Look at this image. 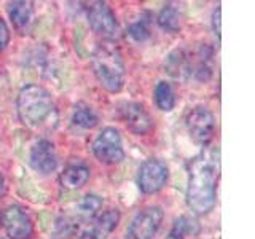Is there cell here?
Wrapping results in <instances>:
<instances>
[{
    "instance_id": "obj_22",
    "label": "cell",
    "mask_w": 255,
    "mask_h": 239,
    "mask_svg": "<svg viewBox=\"0 0 255 239\" xmlns=\"http://www.w3.org/2000/svg\"><path fill=\"white\" fill-rule=\"evenodd\" d=\"M10 38H11V32L8 27L6 21L0 16V53H2L5 48L10 45Z\"/></svg>"
},
{
    "instance_id": "obj_7",
    "label": "cell",
    "mask_w": 255,
    "mask_h": 239,
    "mask_svg": "<svg viewBox=\"0 0 255 239\" xmlns=\"http://www.w3.org/2000/svg\"><path fill=\"white\" fill-rule=\"evenodd\" d=\"M169 179V167L158 158L145 159L137 171V187L143 195H155L161 191Z\"/></svg>"
},
{
    "instance_id": "obj_18",
    "label": "cell",
    "mask_w": 255,
    "mask_h": 239,
    "mask_svg": "<svg viewBox=\"0 0 255 239\" xmlns=\"http://www.w3.org/2000/svg\"><path fill=\"white\" fill-rule=\"evenodd\" d=\"M155 102L161 112H171L175 107V91L169 82H158L155 86Z\"/></svg>"
},
{
    "instance_id": "obj_14",
    "label": "cell",
    "mask_w": 255,
    "mask_h": 239,
    "mask_svg": "<svg viewBox=\"0 0 255 239\" xmlns=\"http://www.w3.org/2000/svg\"><path fill=\"white\" fill-rule=\"evenodd\" d=\"M91 177V171L85 163H72L64 167L59 174V183L62 188L67 190H78L85 187Z\"/></svg>"
},
{
    "instance_id": "obj_9",
    "label": "cell",
    "mask_w": 255,
    "mask_h": 239,
    "mask_svg": "<svg viewBox=\"0 0 255 239\" xmlns=\"http://www.w3.org/2000/svg\"><path fill=\"white\" fill-rule=\"evenodd\" d=\"M86 19L90 27L102 40H114L118 35V21L115 18V13L106 2H91L86 8Z\"/></svg>"
},
{
    "instance_id": "obj_3",
    "label": "cell",
    "mask_w": 255,
    "mask_h": 239,
    "mask_svg": "<svg viewBox=\"0 0 255 239\" xmlns=\"http://www.w3.org/2000/svg\"><path fill=\"white\" fill-rule=\"evenodd\" d=\"M214 50L206 43L195 48H175L167 54L164 69L177 80H196L206 82L212 75Z\"/></svg>"
},
{
    "instance_id": "obj_15",
    "label": "cell",
    "mask_w": 255,
    "mask_h": 239,
    "mask_svg": "<svg viewBox=\"0 0 255 239\" xmlns=\"http://www.w3.org/2000/svg\"><path fill=\"white\" fill-rule=\"evenodd\" d=\"M70 121L75 127H80V129H93V127L98 126L99 117L90 104L77 102L74 106V110H72Z\"/></svg>"
},
{
    "instance_id": "obj_24",
    "label": "cell",
    "mask_w": 255,
    "mask_h": 239,
    "mask_svg": "<svg viewBox=\"0 0 255 239\" xmlns=\"http://www.w3.org/2000/svg\"><path fill=\"white\" fill-rule=\"evenodd\" d=\"M80 239H98V236H96L93 228H86V230L82 231V235H80Z\"/></svg>"
},
{
    "instance_id": "obj_11",
    "label": "cell",
    "mask_w": 255,
    "mask_h": 239,
    "mask_svg": "<svg viewBox=\"0 0 255 239\" xmlns=\"http://www.w3.org/2000/svg\"><path fill=\"white\" fill-rule=\"evenodd\" d=\"M118 114L128 129L135 135H147L153 129V120L140 102H122L118 106Z\"/></svg>"
},
{
    "instance_id": "obj_13",
    "label": "cell",
    "mask_w": 255,
    "mask_h": 239,
    "mask_svg": "<svg viewBox=\"0 0 255 239\" xmlns=\"http://www.w3.org/2000/svg\"><path fill=\"white\" fill-rule=\"evenodd\" d=\"M6 11H8V16H10L13 27L18 30L19 34H27L35 18L34 3L29 2V0H14V2L8 3Z\"/></svg>"
},
{
    "instance_id": "obj_23",
    "label": "cell",
    "mask_w": 255,
    "mask_h": 239,
    "mask_svg": "<svg viewBox=\"0 0 255 239\" xmlns=\"http://www.w3.org/2000/svg\"><path fill=\"white\" fill-rule=\"evenodd\" d=\"M222 19V8L220 6H217V8H215V10H214V13H212V30H214V34L215 35H217V38L220 40V37H222V34H220V32H222V26H220V21Z\"/></svg>"
},
{
    "instance_id": "obj_20",
    "label": "cell",
    "mask_w": 255,
    "mask_h": 239,
    "mask_svg": "<svg viewBox=\"0 0 255 239\" xmlns=\"http://www.w3.org/2000/svg\"><path fill=\"white\" fill-rule=\"evenodd\" d=\"M102 209V198L98 195H86L83 198V201L80 203L78 207V215L80 219L85 222H90L93 219L98 217V214Z\"/></svg>"
},
{
    "instance_id": "obj_25",
    "label": "cell",
    "mask_w": 255,
    "mask_h": 239,
    "mask_svg": "<svg viewBox=\"0 0 255 239\" xmlns=\"http://www.w3.org/2000/svg\"><path fill=\"white\" fill-rule=\"evenodd\" d=\"M3 188H5V180H3V175L0 174V195H2Z\"/></svg>"
},
{
    "instance_id": "obj_19",
    "label": "cell",
    "mask_w": 255,
    "mask_h": 239,
    "mask_svg": "<svg viewBox=\"0 0 255 239\" xmlns=\"http://www.w3.org/2000/svg\"><path fill=\"white\" fill-rule=\"evenodd\" d=\"M198 231H199L198 222L188 217V215H182V217L175 219L166 239H185L187 235H198Z\"/></svg>"
},
{
    "instance_id": "obj_4",
    "label": "cell",
    "mask_w": 255,
    "mask_h": 239,
    "mask_svg": "<svg viewBox=\"0 0 255 239\" xmlns=\"http://www.w3.org/2000/svg\"><path fill=\"white\" fill-rule=\"evenodd\" d=\"M93 74L109 93H120L125 86L126 66L123 53L115 40H101L91 56Z\"/></svg>"
},
{
    "instance_id": "obj_1",
    "label": "cell",
    "mask_w": 255,
    "mask_h": 239,
    "mask_svg": "<svg viewBox=\"0 0 255 239\" xmlns=\"http://www.w3.org/2000/svg\"><path fill=\"white\" fill-rule=\"evenodd\" d=\"M219 159L214 153L201 151L190 161L187 183V206L196 215L209 214L217 199Z\"/></svg>"
},
{
    "instance_id": "obj_16",
    "label": "cell",
    "mask_w": 255,
    "mask_h": 239,
    "mask_svg": "<svg viewBox=\"0 0 255 239\" xmlns=\"http://www.w3.org/2000/svg\"><path fill=\"white\" fill-rule=\"evenodd\" d=\"M158 26L161 27L164 32L169 34H175L182 27V14L177 6H174L172 3H167L161 8V11L158 13L156 18Z\"/></svg>"
},
{
    "instance_id": "obj_8",
    "label": "cell",
    "mask_w": 255,
    "mask_h": 239,
    "mask_svg": "<svg viewBox=\"0 0 255 239\" xmlns=\"http://www.w3.org/2000/svg\"><path fill=\"white\" fill-rule=\"evenodd\" d=\"M0 223L10 239H30L34 235V223L29 212L19 204H10L0 214Z\"/></svg>"
},
{
    "instance_id": "obj_12",
    "label": "cell",
    "mask_w": 255,
    "mask_h": 239,
    "mask_svg": "<svg viewBox=\"0 0 255 239\" xmlns=\"http://www.w3.org/2000/svg\"><path fill=\"white\" fill-rule=\"evenodd\" d=\"M29 161L32 169L37 171L42 175H48L58 169L59 158L56 153L54 143L48 139H40L37 140L30 148Z\"/></svg>"
},
{
    "instance_id": "obj_5",
    "label": "cell",
    "mask_w": 255,
    "mask_h": 239,
    "mask_svg": "<svg viewBox=\"0 0 255 239\" xmlns=\"http://www.w3.org/2000/svg\"><path fill=\"white\" fill-rule=\"evenodd\" d=\"M93 155L104 164H118L125 159V148L122 134L114 126L101 129L93 142Z\"/></svg>"
},
{
    "instance_id": "obj_21",
    "label": "cell",
    "mask_w": 255,
    "mask_h": 239,
    "mask_svg": "<svg viewBox=\"0 0 255 239\" xmlns=\"http://www.w3.org/2000/svg\"><path fill=\"white\" fill-rule=\"evenodd\" d=\"M126 35L129 37V38H132L134 42H137V43L145 42V40H148V38H150V27H148V21H145V19H139V21L132 22L131 26L128 27Z\"/></svg>"
},
{
    "instance_id": "obj_17",
    "label": "cell",
    "mask_w": 255,
    "mask_h": 239,
    "mask_svg": "<svg viewBox=\"0 0 255 239\" xmlns=\"http://www.w3.org/2000/svg\"><path fill=\"white\" fill-rule=\"evenodd\" d=\"M120 220H122V214L118 209H109L106 212H102L98 220H96V225L93 227V231L98 236V239H106L109 235H112L118 227Z\"/></svg>"
},
{
    "instance_id": "obj_2",
    "label": "cell",
    "mask_w": 255,
    "mask_h": 239,
    "mask_svg": "<svg viewBox=\"0 0 255 239\" xmlns=\"http://www.w3.org/2000/svg\"><path fill=\"white\" fill-rule=\"evenodd\" d=\"M19 121L34 131H53L59 123L58 107L43 86L26 85L16 99Z\"/></svg>"
},
{
    "instance_id": "obj_10",
    "label": "cell",
    "mask_w": 255,
    "mask_h": 239,
    "mask_svg": "<svg viewBox=\"0 0 255 239\" xmlns=\"http://www.w3.org/2000/svg\"><path fill=\"white\" fill-rule=\"evenodd\" d=\"M185 126L188 134L196 143L206 145L212 139L215 131V118L209 109L198 106L191 109L185 117Z\"/></svg>"
},
{
    "instance_id": "obj_6",
    "label": "cell",
    "mask_w": 255,
    "mask_h": 239,
    "mask_svg": "<svg viewBox=\"0 0 255 239\" xmlns=\"http://www.w3.org/2000/svg\"><path fill=\"white\" fill-rule=\"evenodd\" d=\"M164 212L159 206H147L134 215L125 239H153L161 227Z\"/></svg>"
}]
</instances>
